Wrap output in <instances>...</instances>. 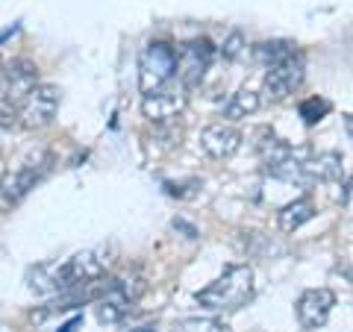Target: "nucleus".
Segmentation results:
<instances>
[{"mask_svg":"<svg viewBox=\"0 0 353 332\" xmlns=\"http://www.w3.org/2000/svg\"><path fill=\"white\" fill-rule=\"evenodd\" d=\"M194 300L209 312H239L253 300V268L250 264H230V268L194 294Z\"/></svg>","mask_w":353,"mask_h":332,"instance_id":"1","label":"nucleus"},{"mask_svg":"<svg viewBox=\"0 0 353 332\" xmlns=\"http://www.w3.org/2000/svg\"><path fill=\"white\" fill-rule=\"evenodd\" d=\"M50 168H53V153L48 147H39V150L32 147L27 156L18 162V168H12L0 180V212H12L32 188L48 176Z\"/></svg>","mask_w":353,"mask_h":332,"instance_id":"2","label":"nucleus"},{"mask_svg":"<svg viewBox=\"0 0 353 332\" xmlns=\"http://www.w3.org/2000/svg\"><path fill=\"white\" fill-rule=\"evenodd\" d=\"M145 280L141 276H121V280H109L101 297L94 300V312L101 324H118L130 315L132 303L145 294Z\"/></svg>","mask_w":353,"mask_h":332,"instance_id":"3","label":"nucleus"},{"mask_svg":"<svg viewBox=\"0 0 353 332\" xmlns=\"http://www.w3.org/2000/svg\"><path fill=\"white\" fill-rule=\"evenodd\" d=\"M176 76V50L168 41H150L139 56V88L141 94L174 83Z\"/></svg>","mask_w":353,"mask_h":332,"instance_id":"4","label":"nucleus"},{"mask_svg":"<svg viewBox=\"0 0 353 332\" xmlns=\"http://www.w3.org/2000/svg\"><path fill=\"white\" fill-rule=\"evenodd\" d=\"M62 101V92L53 83H36L27 88V94L18 103V127L41 129L57 118V109Z\"/></svg>","mask_w":353,"mask_h":332,"instance_id":"5","label":"nucleus"},{"mask_svg":"<svg viewBox=\"0 0 353 332\" xmlns=\"http://www.w3.org/2000/svg\"><path fill=\"white\" fill-rule=\"evenodd\" d=\"M212 59H215V48L209 39H192L176 50V80H180L185 92H192V88L203 83L206 71L212 68Z\"/></svg>","mask_w":353,"mask_h":332,"instance_id":"6","label":"nucleus"},{"mask_svg":"<svg viewBox=\"0 0 353 332\" xmlns=\"http://www.w3.org/2000/svg\"><path fill=\"white\" fill-rule=\"evenodd\" d=\"M303 76H306V59H303L301 50H294L285 59H280V62H274V65L265 68L262 85H265V92H268L274 101H283V97H289V94H294L297 88H301Z\"/></svg>","mask_w":353,"mask_h":332,"instance_id":"7","label":"nucleus"},{"mask_svg":"<svg viewBox=\"0 0 353 332\" xmlns=\"http://www.w3.org/2000/svg\"><path fill=\"white\" fill-rule=\"evenodd\" d=\"M185 103H189V92L180 83H168L141 97V112H145L150 124H171L185 109Z\"/></svg>","mask_w":353,"mask_h":332,"instance_id":"8","label":"nucleus"},{"mask_svg":"<svg viewBox=\"0 0 353 332\" xmlns=\"http://www.w3.org/2000/svg\"><path fill=\"white\" fill-rule=\"evenodd\" d=\"M241 129H236L230 121H218V124H209L203 132H201V150L206 153L209 159L215 162H227L233 159L236 153L241 150Z\"/></svg>","mask_w":353,"mask_h":332,"instance_id":"9","label":"nucleus"},{"mask_svg":"<svg viewBox=\"0 0 353 332\" xmlns=\"http://www.w3.org/2000/svg\"><path fill=\"white\" fill-rule=\"evenodd\" d=\"M333 306H336V294L330 289H306L297 297V320H301L303 329H318L327 324Z\"/></svg>","mask_w":353,"mask_h":332,"instance_id":"10","label":"nucleus"},{"mask_svg":"<svg viewBox=\"0 0 353 332\" xmlns=\"http://www.w3.org/2000/svg\"><path fill=\"white\" fill-rule=\"evenodd\" d=\"M341 176V156L339 153H309L301 162V185L312 183H333Z\"/></svg>","mask_w":353,"mask_h":332,"instance_id":"11","label":"nucleus"},{"mask_svg":"<svg viewBox=\"0 0 353 332\" xmlns=\"http://www.w3.org/2000/svg\"><path fill=\"white\" fill-rule=\"evenodd\" d=\"M315 218V203H312V197H297V200L292 203H285L280 212H277V227L280 232H297L306 220H312Z\"/></svg>","mask_w":353,"mask_h":332,"instance_id":"12","label":"nucleus"},{"mask_svg":"<svg viewBox=\"0 0 353 332\" xmlns=\"http://www.w3.org/2000/svg\"><path fill=\"white\" fill-rule=\"evenodd\" d=\"M259 106H262V101L253 88H239L236 94H230V101L224 106V121H241V118L256 112Z\"/></svg>","mask_w":353,"mask_h":332,"instance_id":"13","label":"nucleus"},{"mask_svg":"<svg viewBox=\"0 0 353 332\" xmlns=\"http://www.w3.org/2000/svg\"><path fill=\"white\" fill-rule=\"evenodd\" d=\"M294 50H297L294 41H283V39L280 41H262V44H256V59L265 65V68H268V65L285 59Z\"/></svg>","mask_w":353,"mask_h":332,"instance_id":"14","label":"nucleus"},{"mask_svg":"<svg viewBox=\"0 0 353 332\" xmlns=\"http://www.w3.org/2000/svg\"><path fill=\"white\" fill-rule=\"evenodd\" d=\"M174 332H233V329L221 318H185V320H176Z\"/></svg>","mask_w":353,"mask_h":332,"instance_id":"15","label":"nucleus"},{"mask_svg":"<svg viewBox=\"0 0 353 332\" xmlns=\"http://www.w3.org/2000/svg\"><path fill=\"white\" fill-rule=\"evenodd\" d=\"M330 101H324V97H309V101L301 103V118L306 127H315L318 121H324V115L330 112Z\"/></svg>","mask_w":353,"mask_h":332,"instance_id":"16","label":"nucleus"},{"mask_svg":"<svg viewBox=\"0 0 353 332\" xmlns=\"http://www.w3.org/2000/svg\"><path fill=\"white\" fill-rule=\"evenodd\" d=\"M0 127H3V129L18 127V106L9 101L6 94H0Z\"/></svg>","mask_w":353,"mask_h":332,"instance_id":"17","label":"nucleus"},{"mask_svg":"<svg viewBox=\"0 0 353 332\" xmlns=\"http://www.w3.org/2000/svg\"><path fill=\"white\" fill-rule=\"evenodd\" d=\"M241 48H245V39H241V32H230V39L224 41L221 53H224V59H239Z\"/></svg>","mask_w":353,"mask_h":332,"instance_id":"18","label":"nucleus"},{"mask_svg":"<svg viewBox=\"0 0 353 332\" xmlns=\"http://www.w3.org/2000/svg\"><path fill=\"white\" fill-rule=\"evenodd\" d=\"M80 326H83V318H74V320H68L59 332H80Z\"/></svg>","mask_w":353,"mask_h":332,"instance_id":"19","label":"nucleus"},{"mask_svg":"<svg viewBox=\"0 0 353 332\" xmlns=\"http://www.w3.org/2000/svg\"><path fill=\"white\" fill-rule=\"evenodd\" d=\"M136 332H157V329H153V326H145V329H136Z\"/></svg>","mask_w":353,"mask_h":332,"instance_id":"20","label":"nucleus"}]
</instances>
